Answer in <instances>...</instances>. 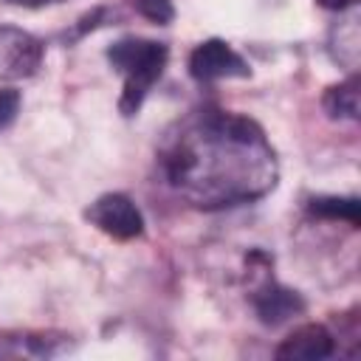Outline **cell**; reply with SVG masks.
Wrapping results in <instances>:
<instances>
[{
	"label": "cell",
	"instance_id": "cell-13",
	"mask_svg": "<svg viewBox=\"0 0 361 361\" xmlns=\"http://www.w3.org/2000/svg\"><path fill=\"white\" fill-rule=\"evenodd\" d=\"M107 17H110V8H104V6H99V8H93L90 14H85V17L79 20V25L73 28V34H71V39H79V37H85L87 31H93V28H99V25H104V23H107Z\"/></svg>",
	"mask_w": 361,
	"mask_h": 361
},
{
	"label": "cell",
	"instance_id": "cell-7",
	"mask_svg": "<svg viewBox=\"0 0 361 361\" xmlns=\"http://www.w3.org/2000/svg\"><path fill=\"white\" fill-rule=\"evenodd\" d=\"M251 302H254V310H257L259 322L262 324H271V327H276V324H282L290 316H296V313L305 310L302 296L296 290L279 285L274 276H265V282L254 290Z\"/></svg>",
	"mask_w": 361,
	"mask_h": 361
},
{
	"label": "cell",
	"instance_id": "cell-4",
	"mask_svg": "<svg viewBox=\"0 0 361 361\" xmlns=\"http://www.w3.org/2000/svg\"><path fill=\"white\" fill-rule=\"evenodd\" d=\"M189 73L197 82H217V79H248V62L226 42V39H206L189 54Z\"/></svg>",
	"mask_w": 361,
	"mask_h": 361
},
{
	"label": "cell",
	"instance_id": "cell-1",
	"mask_svg": "<svg viewBox=\"0 0 361 361\" xmlns=\"http://www.w3.org/2000/svg\"><path fill=\"white\" fill-rule=\"evenodd\" d=\"M158 161L172 192L203 212L259 200L279 180L276 152L262 127L220 107H200L175 121Z\"/></svg>",
	"mask_w": 361,
	"mask_h": 361
},
{
	"label": "cell",
	"instance_id": "cell-10",
	"mask_svg": "<svg viewBox=\"0 0 361 361\" xmlns=\"http://www.w3.org/2000/svg\"><path fill=\"white\" fill-rule=\"evenodd\" d=\"M307 212L322 220H347L350 226H358V197H336V195H319L307 200Z\"/></svg>",
	"mask_w": 361,
	"mask_h": 361
},
{
	"label": "cell",
	"instance_id": "cell-15",
	"mask_svg": "<svg viewBox=\"0 0 361 361\" xmlns=\"http://www.w3.org/2000/svg\"><path fill=\"white\" fill-rule=\"evenodd\" d=\"M6 3L23 6V8H39V6H48V3H54V0H6Z\"/></svg>",
	"mask_w": 361,
	"mask_h": 361
},
{
	"label": "cell",
	"instance_id": "cell-12",
	"mask_svg": "<svg viewBox=\"0 0 361 361\" xmlns=\"http://www.w3.org/2000/svg\"><path fill=\"white\" fill-rule=\"evenodd\" d=\"M20 113V93L11 87H0V130H6Z\"/></svg>",
	"mask_w": 361,
	"mask_h": 361
},
{
	"label": "cell",
	"instance_id": "cell-3",
	"mask_svg": "<svg viewBox=\"0 0 361 361\" xmlns=\"http://www.w3.org/2000/svg\"><path fill=\"white\" fill-rule=\"evenodd\" d=\"M85 217L104 234H110L113 240H135L144 234V217L138 212V206L133 203V197L121 195V192H107L102 197H96L87 209Z\"/></svg>",
	"mask_w": 361,
	"mask_h": 361
},
{
	"label": "cell",
	"instance_id": "cell-5",
	"mask_svg": "<svg viewBox=\"0 0 361 361\" xmlns=\"http://www.w3.org/2000/svg\"><path fill=\"white\" fill-rule=\"evenodd\" d=\"M45 45L17 28V25H0V76L3 79H25L34 76L42 62Z\"/></svg>",
	"mask_w": 361,
	"mask_h": 361
},
{
	"label": "cell",
	"instance_id": "cell-8",
	"mask_svg": "<svg viewBox=\"0 0 361 361\" xmlns=\"http://www.w3.org/2000/svg\"><path fill=\"white\" fill-rule=\"evenodd\" d=\"M336 353V341L324 324H302L276 347V358L288 361H322Z\"/></svg>",
	"mask_w": 361,
	"mask_h": 361
},
{
	"label": "cell",
	"instance_id": "cell-2",
	"mask_svg": "<svg viewBox=\"0 0 361 361\" xmlns=\"http://www.w3.org/2000/svg\"><path fill=\"white\" fill-rule=\"evenodd\" d=\"M104 56L124 76V87L118 96L121 116H135L152 85L161 79L169 62V48L147 37H121L104 51Z\"/></svg>",
	"mask_w": 361,
	"mask_h": 361
},
{
	"label": "cell",
	"instance_id": "cell-6",
	"mask_svg": "<svg viewBox=\"0 0 361 361\" xmlns=\"http://www.w3.org/2000/svg\"><path fill=\"white\" fill-rule=\"evenodd\" d=\"M68 347H71V336L56 330L0 333V358H51Z\"/></svg>",
	"mask_w": 361,
	"mask_h": 361
},
{
	"label": "cell",
	"instance_id": "cell-11",
	"mask_svg": "<svg viewBox=\"0 0 361 361\" xmlns=\"http://www.w3.org/2000/svg\"><path fill=\"white\" fill-rule=\"evenodd\" d=\"M130 3H133V8H135L141 17L158 23V25H166V23H172V17H175L172 0H130Z\"/></svg>",
	"mask_w": 361,
	"mask_h": 361
},
{
	"label": "cell",
	"instance_id": "cell-14",
	"mask_svg": "<svg viewBox=\"0 0 361 361\" xmlns=\"http://www.w3.org/2000/svg\"><path fill=\"white\" fill-rule=\"evenodd\" d=\"M322 8H330V11H344V8H350V6H355L358 0H316Z\"/></svg>",
	"mask_w": 361,
	"mask_h": 361
},
{
	"label": "cell",
	"instance_id": "cell-9",
	"mask_svg": "<svg viewBox=\"0 0 361 361\" xmlns=\"http://www.w3.org/2000/svg\"><path fill=\"white\" fill-rule=\"evenodd\" d=\"M324 110L333 118H358V76H350L347 82H338L333 87H327L324 99H322Z\"/></svg>",
	"mask_w": 361,
	"mask_h": 361
}]
</instances>
